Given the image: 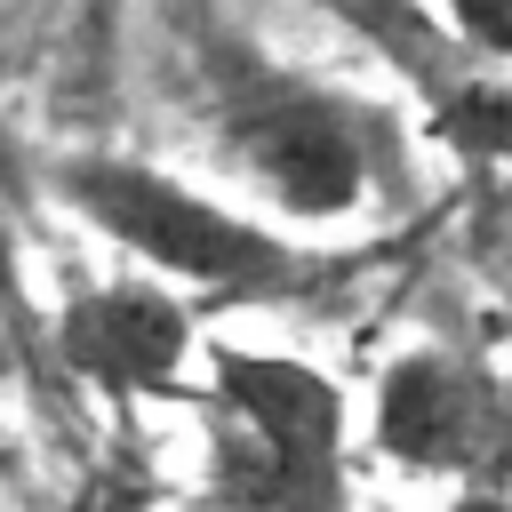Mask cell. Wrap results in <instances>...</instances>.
Masks as SVG:
<instances>
[{
	"label": "cell",
	"mask_w": 512,
	"mask_h": 512,
	"mask_svg": "<svg viewBox=\"0 0 512 512\" xmlns=\"http://www.w3.org/2000/svg\"><path fill=\"white\" fill-rule=\"evenodd\" d=\"M456 512H512V496H504V488H464Z\"/></svg>",
	"instance_id": "9"
},
{
	"label": "cell",
	"mask_w": 512,
	"mask_h": 512,
	"mask_svg": "<svg viewBox=\"0 0 512 512\" xmlns=\"http://www.w3.org/2000/svg\"><path fill=\"white\" fill-rule=\"evenodd\" d=\"M368 448L392 472L512 496V384L456 344H408L376 368Z\"/></svg>",
	"instance_id": "4"
},
{
	"label": "cell",
	"mask_w": 512,
	"mask_h": 512,
	"mask_svg": "<svg viewBox=\"0 0 512 512\" xmlns=\"http://www.w3.org/2000/svg\"><path fill=\"white\" fill-rule=\"evenodd\" d=\"M192 352H200V312L152 272H112V280L80 288L56 312L64 376L88 384L112 408L184 400L192 392Z\"/></svg>",
	"instance_id": "6"
},
{
	"label": "cell",
	"mask_w": 512,
	"mask_h": 512,
	"mask_svg": "<svg viewBox=\"0 0 512 512\" xmlns=\"http://www.w3.org/2000/svg\"><path fill=\"white\" fill-rule=\"evenodd\" d=\"M0 344H8V288H0Z\"/></svg>",
	"instance_id": "10"
},
{
	"label": "cell",
	"mask_w": 512,
	"mask_h": 512,
	"mask_svg": "<svg viewBox=\"0 0 512 512\" xmlns=\"http://www.w3.org/2000/svg\"><path fill=\"white\" fill-rule=\"evenodd\" d=\"M480 64H496L504 80H512V0H424Z\"/></svg>",
	"instance_id": "7"
},
{
	"label": "cell",
	"mask_w": 512,
	"mask_h": 512,
	"mask_svg": "<svg viewBox=\"0 0 512 512\" xmlns=\"http://www.w3.org/2000/svg\"><path fill=\"white\" fill-rule=\"evenodd\" d=\"M216 440L192 488L200 512H360L344 384L296 352L208 344Z\"/></svg>",
	"instance_id": "3"
},
{
	"label": "cell",
	"mask_w": 512,
	"mask_h": 512,
	"mask_svg": "<svg viewBox=\"0 0 512 512\" xmlns=\"http://www.w3.org/2000/svg\"><path fill=\"white\" fill-rule=\"evenodd\" d=\"M328 16H344L416 96L424 136L448 144L464 168H512V80L496 64H480L424 0H320Z\"/></svg>",
	"instance_id": "5"
},
{
	"label": "cell",
	"mask_w": 512,
	"mask_h": 512,
	"mask_svg": "<svg viewBox=\"0 0 512 512\" xmlns=\"http://www.w3.org/2000/svg\"><path fill=\"white\" fill-rule=\"evenodd\" d=\"M88 512H160V488H152L144 464H112V472H96Z\"/></svg>",
	"instance_id": "8"
},
{
	"label": "cell",
	"mask_w": 512,
	"mask_h": 512,
	"mask_svg": "<svg viewBox=\"0 0 512 512\" xmlns=\"http://www.w3.org/2000/svg\"><path fill=\"white\" fill-rule=\"evenodd\" d=\"M216 160L280 224H344L376 192L408 184V120L312 64H280L256 40L200 24L184 40Z\"/></svg>",
	"instance_id": "1"
},
{
	"label": "cell",
	"mask_w": 512,
	"mask_h": 512,
	"mask_svg": "<svg viewBox=\"0 0 512 512\" xmlns=\"http://www.w3.org/2000/svg\"><path fill=\"white\" fill-rule=\"evenodd\" d=\"M48 192L96 232L112 240L136 272L168 280L176 296H224V304H280L320 288L336 264L304 240H288L280 224L136 160V152H64L48 168Z\"/></svg>",
	"instance_id": "2"
}]
</instances>
